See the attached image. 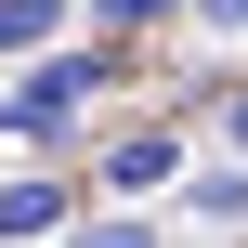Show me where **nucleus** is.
Returning <instances> with one entry per match:
<instances>
[{"label":"nucleus","instance_id":"39448f33","mask_svg":"<svg viewBox=\"0 0 248 248\" xmlns=\"http://www.w3.org/2000/svg\"><path fill=\"white\" fill-rule=\"evenodd\" d=\"M65 26H78V0H0V65L39 52V39H65Z\"/></svg>","mask_w":248,"mask_h":248},{"label":"nucleus","instance_id":"f257e3e1","mask_svg":"<svg viewBox=\"0 0 248 248\" xmlns=\"http://www.w3.org/2000/svg\"><path fill=\"white\" fill-rule=\"evenodd\" d=\"M131 78V39H105V26H65V39H39V52H13V78H0V144H78L92 131V92H118Z\"/></svg>","mask_w":248,"mask_h":248},{"label":"nucleus","instance_id":"20e7f679","mask_svg":"<svg viewBox=\"0 0 248 248\" xmlns=\"http://www.w3.org/2000/svg\"><path fill=\"white\" fill-rule=\"evenodd\" d=\"M52 248H170V235H157V222H144L131 196H78V209H65V235H52Z\"/></svg>","mask_w":248,"mask_h":248},{"label":"nucleus","instance_id":"0eeeda50","mask_svg":"<svg viewBox=\"0 0 248 248\" xmlns=\"http://www.w3.org/2000/svg\"><path fill=\"white\" fill-rule=\"evenodd\" d=\"M183 196H196V222H248V157H222V170H183Z\"/></svg>","mask_w":248,"mask_h":248},{"label":"nucleus","instance_id":"1a4fd4ad","mask_svg":"<svg viewBox=\"0 0 248 248\" xmlns=\"http://www.w3.org/2000/svg\"><path fill=\"white\" fill-rule=\"evenodd\" d=\"M183 13H196V26H248V0H183Z\"/></svg>","mask_w":248,"mask_h":248},{"label":"nucleus","instance_id":"7ed1b4c3","mask_svg":"<svg viewBox=\"0 0 248 248\" xmlns=\"http://www.w3.org/2000/svg\"><path fill=\"white\" fill-rule=\"evenodd\" d=\"M78 196H92L78 170H26V183H0V235H13V248H52Z\"/></svg>","mask_w":248,"mask_h":248},{"label":"nucleus","instance_id":"6e6552de","mask_svg":"<svg viewBox=\"0 0 248 248\" xmlns=\"http://www.w3.org/2000/svg\"><path fill=\"white\" fill-rule=\"evenodd\" d=\"M209 105H222V144H235V157H248V78H222Z\"/></svg>","mask_w":248,"mask_h":248},{"label":"nucleus","instance_id":"423d86ee","mask_svg":"<svg viewBox=\"0 0 248 248\" xmlns=\"http://www.w3.org/2000/svg\"><path fill=\"white\" fill-rule=\"evenodd\" d=\"M78 13H92L105 39H131V52H144L157 26H183V0H78Z\"/></svg>","mask_w":248,"mask_h":248},{"label":"nucleus","instance_id":"f03ea898","mask_svg":"<svg viewBox=\"0 0 248 248\" xmlns=\"http://www.w3.org/2000/svg\"><path fill=\"white\" fill-rule=\"evenodd\" d=\"M78 183H92V196H131V209L170 196V183H183V118H131V131H105Z\"/></svg>","mask_w":248,"mask_h":248}]
</instances>
